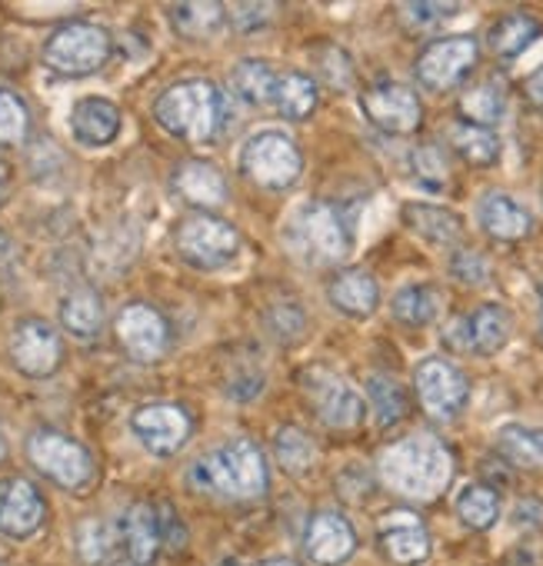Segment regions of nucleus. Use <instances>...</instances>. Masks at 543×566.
<instances>
[{
    "label": "nucleus",
    "instance_id": "f257e3e1",
    "mask_svg": "<svg viewBox=\"0 0 543 566\" xmlns=\"http://www.w3.org/2000/svg\"><path fill=\"white\" fill-rule=\"evenodd\" d=\"M453 460L447 447L430 433L404 437L380 457V476L390 490L410 500H434L450 483Z\"/></svg>",
    "mask_w": 543,
    "mask_h": 566
},
{
    "label": "nucleus",
    "instance_id": "f03ea898",
    "mask_svg": "<svg viewBox=\"0 0 543 566\" xmlns=\"http://www.w3.org/2000/svg\"><path fill=\"white\" fill-rule=\"evenodd\" d=\"M154 117L170 137L207 144L223 127V97L210 81H184L157 97Z\"/></svg>",
    "mask_w": 543,
    "mask_h": 566
},
{
    "label": "nucleus",
    "instance_id": "7ed1b4c3",
    "mask_svg": "<svg viewBox=\"0 0 543 566\" xmlns=\"http://www.w3.org/2000/svg\"><path fill=\"white\" fill-rule=\"evenodd\" d=\"M190 483L217 496L253 500L267 490V460L257 443L230 440L227 447L200 457L190 467Z\"/></svg>",
    "mask_w": 543,
    "mask_h": 566
},
{
    "label": "nucleus",
    "instance_id": "20e7f679",
    "mask_svg": "<svg viewBox=\"0 0 543 566\" xmlns=\"http://www.w3.org/2000/svg\"><path fill=\"white\" fill-rule=\"evenodd\" d=\"M114 54V41L101 24L91 21H71L64 28H58L48 41H44V64L54 74L64 77H87L94 71H101Z\"/></svg>",
    "mask_w": 543,
    "mask_h": 566
},
{
    "label": "nucleus",
    "instance_id": "39448f33",
    "mask_svg": "<svg viewBox=\"0 0 543 566\" xmlns=\"http://www.w3.org/2000/svg\"><path fill=\"white\" fill-rule=\"evenodd\" d=\"M240 170L267 190H284L291 187L301 170H304V157L297 150V144L278 130H263L253 134L243 147H240Z\"/></svg>",
    "mask_w": 543,
    "mask_h": 566
},
{
    "label": "nucleus",
    "instance_id": "423d86ee",
    "mask_svg": "<svg viewBox=\"0 0 543 566\" xmlns=\"http://www.w3.org/2000/svg\"><path fill=\"white\" fill-rule=\"evenodd\" d=\"M28 457L44 476H51L64 490H81L94 476V457L87 453V447L71 440L67 433H58V430L31 433Z\"/></svg>",
    "mask_w": 543,
    "mask_h": 566
},
{
    "label": "nucleus",
    "instance_id": "0eeeda50",
    "mask_svg": "<svg viewBox=\"0 0 543 566\" xmlns=\"http://www.w3.org/2000/svg\"><path fill=\"white\" fill-rule=\"evenodd\" d=\"M240 250V233L210 213H194L177 227V253L197 270H220Z\"/></svg>",
    "mask_w": 543,
    "mask_h": 566
},
{
    "label": "nucleus",
    "instance_id": "6e6552de",
    "mask_svg": "<svg viewBox=\"0 0 543 566\" xmlns=\"http://www.w3.org/2000/svg\"><path fill=\"white\" fill-rule=\"evenodd\" d=\"M414 384H417V397L424 403V410L434 420H453L470 397V384L467 377L443 357H427L417 364L414 370Z\"/></svg>",
    "mask_w": 543,
    "mask_h": 566
},
{
    "label": "nucleus",
    "instance_id": "1a4fd4ad",
    "mask_svg": "<svg viewBox=\"0 0 543 566\" xmlns=\"http://www.w3.org/2000/svg\"><path fill=\"white\" fill-rule=\"evenodd\" d=\"M11 357H14L21 374H28L34 380H44L64 360L61 334L54 331V324H48L41 317H28L11 334Z\"/></svg>",
    "mask_w": 543,
    "mask_h": 566
},
{
    "label": "nucleus",
    "instance_id": "9d476101",
    "mask_svg": "<svg viewBox=\"0 0 543 566\" xmlns=\"http://www.w3.org/2000/svg\"><path fill=\"white\" fill-rule=\"evenodd\" d=\"M477 64V41L473 38H443L434 41L417 61V81L427 91H450L463 81V74Z\"/></svg>",
    "mask_w": 543,
    "mask_h": 566
},
{
    "label": "nucleus",
    "instance_id": "9b49d317",
    "mask_svg": "<svg viewBox=\"0 0 543 566\" xmlns=\"http://www.w3.org/2000/svg\"><path fill=\"white\" fill-rule=\"evenodd\" d=\"M130 430L154 457L177 453L190 437V417L174 403H147L130 417Z\"/></svg>",
    "mask_w": 543,
    "mask_h": 566
},
{
    "label": "nucleus",
    "instance_id": "f8f14e48",
    "mask_svg": "<svg viewBox=\"0 0 543 566\" xmlns=\"http://www.w3.org/2000/svg\"><path fill=\"white\" fill-rule=\"evenodd\" d=\"M117 340L121 347L140 360V364H150V360H160L167 344H170V327L167 321L147 307V304H127L121 314H117Z\"/></svg>",
    "mask_w": 543,
    "mask_h": 566
},
{
    "label": "nucleus",
    "instance_id": "ddd939ff",
    "mask_svg": "<svg viewBox=\"0 0 543 566\" xmlns=\"http://www.w3.org/2000/svg\"><path fill=\"white\" fill-rule=\"evenodd\" d=\"M294 233L321 260H344L351 253V233L331 203H307L294 220Z\"/></svg>",
    "mask_w": 543,
    "mask_h": 566
},
{
    "label": "nucleus",
    "instance_id": "4468645a",
    "mask_svg": "<svg viewBox=\"0 0 543 566\" xmlns=\"http://www.w3.org/2000/svg\"><path fill=\"white\" fill-rule=\"evenodd\" d=\"M361 107L367 114V120L374 127H380L384 134H410L417 130L424 111L420 101L410 87L404 84H377L361 97Z\"/></svg>",
    "mask_w": 543,
    "mask_h": 566
},
{
    "label": "nucleus",
    "instance_id": "2eb2a0df",
    "mask_svg": "<svg viewBox=\"0 0 543 566\" xmlns=\"http://www.w3.org/2000/svg\"><path fill=\"white\" fill-rule=\"evenodd\" d=\"M44 523V496L31 480H8L0 483V533L14 539H28Z\"/></svg>",
    "mask_w": 543,
    "mask_h": 566
},
{
    "label": "nucleus",
    "instance_id": "dca6fc26",
    "mask_svg": "<svg viewBox=\"0 0 543 566\" xmlns=\"http://www.w3.org/2000/svg\"><path fill=\"white\" fill-rule=\"evenodd\" d=\"M121 107L107 97H81L74 107H71V134L81 147H111L117 137H121Z\"/></svg>",
    "mask_w": 543,
    "mask_h": 566
},
{
    "label": "nucleus",
    "instance_id": "f3484780",
    "mask_svg": "<svg viewBox=\"0 0 543 566\" xmlns=\"http://www.w3.org/2000/svg\"><path fill=\"white\" fill-rule=\"evenodd\" d=\"M311 400H314L317 417L327 427L347 430V427H357L364 420V397L341 377L314 374L311 377Z\"/></svg>",
    "mask_w": 543,
    "mask_h": 566
},
{
    "label": "nucleus",
    "instance_id": "a211bd4d",
    "mask_svg": "<svg viewBox=\"0 0 543 566\" xmlns=\"http://www.w3.org/2000/svg\"><path fill=\"white\" fill-rule=\"evenodd\" d=\"M304 546H307V556L321 566H337L344 559L354 556L357 549V533L351 526L347 516L341 513H317L307 526V536H304Z\"/></svg>",
    "mask_w": 543,
    "mask_h": 566
},
{
    "label": "nucleus",
    "instance_id": "6ab92c4d",
    "mask_svg": "<svg viewBox=\"0 0 543 566\" xmlns=\"http://www.w3.org/2000/svg\"><path fill=\"white\" fill-rule=\"evenodd\" d=\"M380 543L387 556L400 566H417L430 556V536L417 513L394 510L380 520Z\"/></svg>",
    "mask_w": 543,
    "mask_h": 566
},
{
    "label": "nucleus",
    "instance_id": "aec40b11",
    "mask_svg": "<svg viewBox=\"0 0 543 566\" xmlns=\"http://www.w3.org/2000/svg\"><path fill=\"white\" fill-rule=\"evenodd\" d=\"M121 539L127 549V563L150 566L160 549V520L150 503H134L121 520Z\"/></svg>",
    "mask_w": 543,
    "mask_h": 566
},
{
    "label": "nucleus",
    "instance_id": "412c9836",
    "mask_svg": "<svg viewBox=\"0 0 543 566\" xmlns=\"http://www.w3.org/2000/svg\"><path fill=\"white\" fill-rule=\"evenodd\" d=\"M331 304L347 317H370L380 304V287L367 270H344L331 283Z\"/></svg>",
    "mask_w": 543,
    "mask_h": 566
},
{
    "label": "nucleus",
    "instance_id": "4be33fe9",
    "mask_svg": "<svg viewBox=\"0 0 543 566\" xmlns=\"http://www.w3.org/2000/svg\"><path fill=\"white\" fill-rule=\"evenodd\" d=\"M480 213V227L493 237V240H523L533 227L530 213L507 193H487L477 207Z\"/></svg>",
    "mask_w": 543,
    "mask_h": 566
},
{
    "label": "nucleus",
    "instance_id": "5701e85b",
    "mask_svg": "<svg viewBox=\"0 0 543 566\" xmlns=\"http://www.w3.org/2000/svg\"><path fill=\"white\" fill-rule=\"evenodd\" d=\"M510 331H513L510 311L500 307V304H483L467 317V344L480 357L500 354L507 347V340H510Z\"/></svg>",
    "mask_w": 543,
    "mask_h": 566
},
{
    "label": "nucleus",
    "instance_id": "b1692460",
    "mask_svg": "<svg viewBox=\"0 0 543 566\" xmlns=\"http://www.w3.org/2000/svg\"><path fill=\"white\" fill-rule=\"evenodd\" d=\"M278 81L281 74L270 67L267 61H240L230 71V87L233 94L250 104V107H274V94H278Z\"/></svg>",
    "mask_w": 543,
    "mask_h": 566
},
{
    "label": "nucleus",
    "instance_id": "393cba45",
    "mask_svg": "<svg viewBox=\"0 0 543 566\" xmlns=\"http://www.w3.org/2000/svg\"><path fill=\"white\" fill-rule=\"evenodd\" d=\"M174 187L197 207H220L227 200V184H223V174L213 167V164H203V160H187L177 177H174Z\"/></svg>",
    "mask_w": 543,
    "mask_h": 566
},
{
    "label": "nucleus",
    "instance_id": "a878e982",
    "mask_svg": "<svg viewBox=\"0 0 543 566\" xmlns=\"http://www.w3.org/2000/svg\"><path fill=\"white\" fill-rule=\"evenodd\" d=\"M61 327L77 340H94L104 327V304L94 291L81 287L61 301Z\"/></svg>",
    "mask_w": 543,
    "mask_h": 566
},
{
    "label": "nucleus",
    "instance_id": "bb28decb",
    "mask_svg": "<svg viewBox=\"0 0 543 566\" xmlns=\"http://www.w3.org/2000/svg\"><path fill=\"white\" fill-rule=\"evenodd\" d=\"M170 14V28L187 38V41H207L213 38L220 28H223V4H213V0H207V4H174L167 8Z\"/></svg>",
    "mask_w": 543,
    "mask_h": 566
},
{
    "label": "nucleus",
    "instance_id": "cd10ccee",
    "mask_svg": "<svg viewBox=\"0 0 543 566\" xmlns=\"http://www.w3.org/2000/svg\"><path fill=\"white\" fill-rule=\"evenodd\" d=\"M404 220H407V227H414L430 243H453L463 230L457 213H450L443 207H430V203H407Z\"/></svg>",
    "mask_w": 543,
    "mask_h": 566
},
{
    "label": "nucleus",
    "instance_id": "c85d7f7f",
    "mask_svg": "<svg viewBox=\"0 0 543 566\" xmlns=\"http://www.w3.org/2000/svg\"><path fill=\"white\" fill-rule=\"evenodd\" d=\"M317 107V81L297 71L281 74L278 81V94H274V111H281L291 120H304L311 117Z\"/></svg>",
    "mask_w": 543,
    "mask_h": 566
},
{
    "label": "nucleus",
    "instance_id": "c756f323",
    "mask_svg": "<svg viewBox=\"0 0 543 566\" xmlns=\"http://www.w3.org/2000/svg\"><path fill=\"white\" fill-rule=\"evenodd\" d=\"M497 450L516 467H543V430L526 423H507L497 433Z\"/></svg>",
    "mask_w": 543,
    "mask_h": 566
},
{
    "label": "nucleus",
    "instance_id": "7c9ffc66",
    "mask_svg": "<svg viewBox=\"0 0 543 566\" xmlns=\"http://www.w3.org/2000/svg\"><path fill=\"white\" fill-rule=\"evenodd\" d=\"M540 34V24L526 14H510L503 21L493 24V31L487 34V44L497 57H516L523 54Z\"/></svg>",
    "mask_w": 543,
    "mask_h": 566
},
{
    "label": "nucleus",
    "instance_id": "2f4dec72",
    "mask_svg": "<svg viewBox=\"0 0 543 566\" xmlns=\"http://www.w3.org/2000/svg\"><path fill=\"white\" fill-rule=\"evenodd\" d=\"M440 314V294L427 283H414V287L397 291L394 297V317L407 327H427Z\"/></svg>",
    "mask_w": 543,
    "mask_h": 566
},
{
    "label": "nucleus",
    "instance_id": "473e14b6",
    "mask_svg": "<svg viewBox=\"0 0 543 566\" xmlns=\"http://www.w3.org/2000/svg\"><path fill=\"white\" fill-rule=\"evenodd\" d=\"M450 144H453V150H457L467 164H473V167H490V164L497 160V154H500L497 134L487 130V127H473V124H467V120L450 127Z\"/></svg>",
    "mask_w": 543,
    "mask_h": 566
},
{
    "label": "nucleus",
    "instance_id": "72a5a7b5",
    "mask_svg": "<svg viewBox=\"0 0 543 566\" xmlns=\"http://www.w3.org/2000/svg\"><path fill=\"white\" fill-rule=\"evenodd\" d=\"M457 513L470 530H490L497 523V516H500V500H497V493L490 486L470 483L457 496Z\"/></svg>",
    "mask_w": 543,
    "mask_h": 566
},
{
    "label": "nucleus",
    "instance_id": "f704fd0d",
    "mask_svg": "<svg viewBox=\"0 0 543 566\" xmlns=\"http://www.w3.org/2000/svg\"><path fill=\"white\" fill-rule=\"evenodd\" d=\"M77 556L84 566H104L117 546V533L107 520H84L77 526Z\"/></svg>",
    "mask_w": 543,
    "mask_h": 566
},
{
    "label": "nucleus",
    "instance_id": "c9c22d12",
    "mask_svg": "<svg viewBox=\"0 0 543 566\" xmlns=\"http://www.w3.org/2000/svg\"><path fill=\"white\" fill-rule=\"evenodd\" d=\"M367 397H370V410H374L380 427H394L407 413V394L390 377H370L367 380Z\"/></svg>",
    "mask_w": 543,
    "mask_h": 566
},
{
    "label": "nucleus",
    "instance_id": "e433bc0d",
    "mask_svg": "<svg viewBox=\"0 0 543 566\" xmlns=\"http://www.w3.org/2000/svg\"><path fill=\"white\" fill-rule=\"evenodd\" d=\"M274 450H278L281 467H284V470H291V473H307V470L317 463V447H314V440H311L304 430H297V427H284V430H278V437H274Z\"/></svg>",
    "mask_w": 543,
    "mask_h": 566
},
{
    "label": "nucleus",
    "instance_id": "4c0bfd02",
    "mask_svg": "<svg viewBox=\"0 0 543 566\" xmlns=\"http://www.w3.org/2000/svg\"><path fill=\"white\" fill-rule=\"evenodd\" d=\"M31 130V114H28V104L8 91L0 87V147H18Z\"/></svg>",
    "mask_w": 543,
    "mask_h": 566
},
{
    "label": "nucleus",
    "instance_id": "58836bf2",
    "mask_svg": "<svg viewBox=\"0 0 543 566\" xmlns=\"http://www.w3.org/2000/svg\"><path fill=\"white\" fill-rule=\"evenodd\" d=\"M460 114L473 127H490L503 117V94L493 84H480L460 101Z\"/></svg>",
    "mask_w": 543,
    "mask_h": 566
},
{
    "label": "nucleus",
    "instance_id": "ea45409f",
    "mask_svg": "<svg viewBox=\"0 0 543 566\" xmlns=\"http://www.w3.org/2000/svg\"><path fill=\"white\" fill-rule=\"evenodd\" d=\"M410 170H414V180L417 187L430 190V193H440L447 187V157L434 147V144H424L410 154Z\"/></svg>",
    "mask_w": 543,
    "mask_h": 566
},
{
    "label": "nucleus",
    "instance_id": "a19ab883",
    "mask_svg": "<svg viewBox=\"0 0 543 566\" xmlns=\"http://www.w3.org/2000/svg\"><path fill=\"white\" fill-rule=\"evenodd\" d=\"M223 11L230 14V24H233V31H240V34H257V31H263L267 21H270V14H274V8H270V4H233V8H223Z\"/></svg>",
    "mask_w": 543,
    "mask_h": 566
},
{
    "label": "nucleus",
    "instance_id": "79ce46f5",
    "mask_svg": "<svg viewBox=\"0 0 543 566\" xmlns=\"http://www.w3.org/2000/svg\"><path fill=\"white\" fill-rule=\"evenodd\" d=\"M450 273H453L457 280H463V283H483V280L490 276V263H487V256L477 253V250H457V253L450 256Z\"/></svg>",
    "mask_w": 543,
    "mask_h": 566
},
{
    "label": "nucleus",
    "instance_id": "37998d69",
    "mask_svg": "<svg viewBox=\"0 0 543 566\" xmlns=\"http://www.w3.org/2000/svg\"><path fill=\"white\" fill-rule=\"evenodd\" d=\"M457 11H460V8H453V4H404V8H400V14L407 18V24L417 28V31L437 28L443 18H453Z\"/></svg>",
    "mask_w": 543,
    "mask_h": 566
},
{
    "label": "nucleus",
    "instance_id": "c03bdc74",
    "mask_svg": "<svg viewBox=\"0 0 543 566\" xmlns=\"http://www.w3.org/2000/svg\"><path fill=\"white\" fill-rule=\"evenodd\" d=\"M321 74H324L327 84L337 87V91L351 87V61H347V54H344L341 48H331L327 57H324V64H321Z\"/></svg>",
    "mask_w": 543,
    "mask_h": 566
},
{
    "label": "nucleus",
    "instance_id": "a18cd8bd",
    "mask_svg": "<svg viewBox=\"0 0 543 566\" xmlns=\"http://www.w3.org/2000/svg\"><path fill=\"white\" fill-rule=\"evenodd\" d=\"M270 324H274V331H278L284 340H291V337L304 334V311H301L297 304H281V307L274 311V317H270Z\"/></svg>",
    "mask_w": 543,
    "mask_h": 566
},
{
    "label": "nucleus",
    "instance_id": "49530a36",
    "mask_svg": "<svg viewBox=\"0 0 543 566\" xmlns=\"http://www.w3.org/2000/svg\"><path fill=\"white\" fill-rule=\"evenodd\" d=\"M513 523L520 530H540L543 526V503L540 500H520L513 510Z\"/></svg>",
    "mask_w": 543,
    "mask_h": 566
},
{
    "label": "nucleus",
    "instance_id": "de8ad7c7",
    "mask_svg": "<svg viewBox=\"0 0 543 566\" xmlns=\"http://www.w3.org/2000/svg\"><path fill=\"white\" fill-rule=\"evenodd\" d=\"M157 520H160V543H167V546L184 543V523L174 516L170 506H160V510H157Z\"/></svg>",
    "mask_w": 543,
    "mask_h": 566
},
{
    "label": "nucleus",
    "instance_id": "09e8293b",
    "mask_svg": "<svg viewBox=\"0 0 543 566\" xmlns=\"http://www.w3.org/2000/svg\"><path fill=\"white\" fill-rule=\"evenodd\" d=\"M526 97L543 111V67H540V71H533V77L526 81Z\"/></svg>",
    "mask_w": 543,
    "mask_h": 566
},
{
    "label": "nucleus",
    "instance_id": "8fccbe9b",
    "mask_svg": "<svg viewBox=\"0 0 543 566\" xmlns=\"http://www.w3.org/2000/svg\"><path fill=\"white\" fill-rule=\"evenodd\" d=\"M4 197H8V170L0 167V203H4Z\"/></svg>",
    "mask_w": 543,
    "mask_h": 566
},
{
    "label": "nucleus",
    "instance_id": "3c124183",
    "mask_svg": "<svg viewBox=\"0 0 543 566\" xmlns=\"http://www.w3.org/2000/svg\"><path fill=\"white\" fill-rule=\"evenodd\" d=\"M263 566H297V563H291V559H270V563H263Z\"/></svg>",
    "mask_w": 543,
    "mask_h": 566
},
{
    "label": "nucleus",
    "instance_id": "603ef678",
    "mask_svg": "<svg viewBox=\"0 0 543 566\" xmlns=\"http://www.w3.org/2000/svg\"><path fill=\"white\" fill-rule=\"evenodd\" d=\"M540 327H543V283H540Z\"/></svg>",
    "mask_w": 543,
    "mask_h": 566
},
{
    "label": "nucleus",
    "instance_id": "864d4df0",
    "mask_svg": "<svg viewBox=\"0 0 543 566\" xmlns=\"http://www.w3.org/2000/svg\"><path fill=\"white\" fill-rule=\"evenodd\" d=\"M0 460H4V437H0Z\"/></svg>",
    "mask_w": 543,
    "mask_h": 566
},
{
    "label": "nucleus",
    "instance_id": "5fc2aeb1",
    "mask_svg": "<svg viewBox=\"0 0 543 566\" xmlns=\"http://www.w3.org/2000/svg\"><path fill=\"white\" fill-rule=\"evenodd\" d=\"M124 566H134V563H124Z\"/></svg>",
    "mask_w": 543,
    "mask_h": 566
}]
</instances>
